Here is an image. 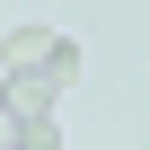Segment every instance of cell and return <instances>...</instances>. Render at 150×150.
I'll return each instance as SVG.
<instances>
[{
	"instance_id": "7a4b0ae2",
	"label": "cell",
	"mask_w": 150,
	"mask_h": 150,
	"mask_svg": "<svg viewBox=\"0 0 150 150\" xmlns=\"http://www.w3.org/2000/svg\"><path fill=\"white\" fill-rule=\"evenodd\" d=\"M53 53H62V35H44V27H18L9 44H0V71H44Z\"/></svg>"
},
{
	"instance_id": "6da1fadb",
	"label": "cell",
	"mask_w": 150,
	"mask_h": 150,
	"mask_svg": "<svg viewBox=\"0 0 150 150\" xmlns=\"http://www.w3.org/2000/svg\"><path fill=\"white\" fill-rule=\"evenodd\" d=\"M53 97H62L53 71H0V106L9 115H53Z\"/></svg>"
},
{
	"instance_id": "3957f363",
	"label": "cell",
	"mask_w": 150,
	"mask_h": 150,
	"mask_svg": "<svg viewBox=\"0 0 150 150\" xmlns=\"http://www.w3.org/2000/svg\"><path fill=\"white\" fill-rule=\"evenodd\" d=\"M9 150H62L53 115H9Z\"/></svg>"
}]
</instances>
